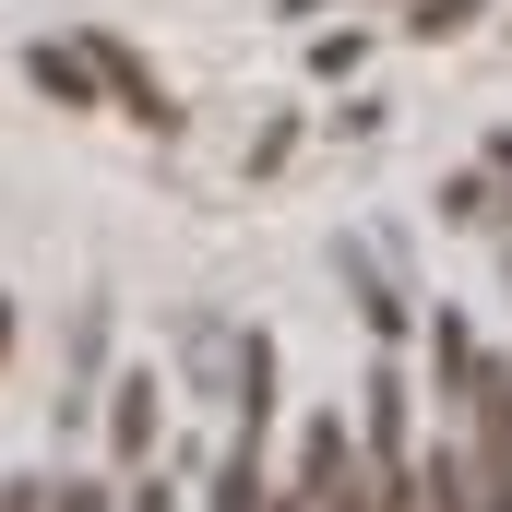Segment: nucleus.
<instances>
[{
    "label": "nucleus",
    "mask_w": 512,
    "mask_h": 512,
    "mask_svg": "<svg viewBox=\"0 0 512 512\" xmlns=\"http://www.w3.org/2000/svg\"><path fill=\"white\" fill-rule=\"evenodd\" d=\"M24 84H36L48 108H96V72H84V48H60V36L24 48Z\"/></svg>",
    "instance_id": "nucleus-5"
},
{
    "label": "nucleus",
    "mask_w": 512,
    "mask_h": 512,
    "mask_svg": "<svg viewBox=\"0 0 512 512\" xmlns=\"http://www.w3.org/2000/svg\"><path fill=\"white\" fill-rule=\"evenodd\" d=\"M36 512H108V489H96V477H60V489H48Z\"/></svg>",
    "instance_id": "nucleus-11"
},
{
    "label": "nucleus",
    "mask_w": 512,
    "mask_h": 512,
    "mask_svg": "<svg viewBox=\"0 0 512 512\" xmlns=\"http://www.w3.org/2000/svg\"><path fill=\"white\" fill-rule=\"evenodd\" d=\"M155 429H167V382H155V370H120V382H108V453H120L131 477L155 465Z\"/></svg>",
    "instance_id": "nucleus-2"
},
{
    "label": "nucleus",
    "mask_w": 512,
    "mask_h": 512,
    "mask_svg": "<svg viewBox=\"0 0 512 512\" xmlns=\"http://www.w3.org/2000/svg\"><path fill=\"white\" fill-rule=\"evenodd\" d=\"M477 322L465 310H429V370H441V417H465V382H477Z\"/></svg>",
    "instance_id": "nucleus-4"
},
{
    "label": "nucleus",
    "mask_w": 512,
    "mask_h": 512,
    "mask_svg": "<svg viewBox=\"0 0 512 512\" xmlns=\"http://www.w3.org/2000/svg\"><path fill=\"white\" fill-rule=\"evenodd\" d=\"M322 12H334V0H286V24H322Z\"/></svg>",
    "instance_id": "nucleus-12"
},
{
    "label": "nucleus",
    "mask_w": 512,
    "mask_h": 512,
    "mask_svg": "<svg viewBox=\"0 0 512 512\" xmlns=\"http://www.w3.org/2000/svg\"><path fill=\"white\" fill-rule=\"evenodd\" d=\"M286 155H298V120H262V131H251V179H274Z\"/></svg>",
    "instance_id": "nucleus-10"
},
{
    "label": "nucleus",
    "mask_w": 512,
    "mask_h": 512,
    "mask_svg": "<svg viewBox=\"0 0 512 512\" xmlns=\"http://www.w3.org/2000/svg\"><path fill=\"white\" fill-rule=\"evenodd\" d=\"M346 286H358V322H370V334H405V322H417V310H405V274H393L382 239H346Z\"/></svg>",
    "instance_id": "nucleus-3"
},
{
    "label": "nucleus",
    "mask_w": 512,
    "mask_h": 512,
    "mask_svg": "<svg viewBox=\"0 0 512 512\" xmlns=\"http://www.w3.org/2000/svg\"><path fill=\"white\" fill-rule=\"evenodd\" d=\"M465 24H489V0H405V36H465Z\"/></svg>",
    "instance_id": "nucleus-7"
},
{
    "label": "nucleus",
    "mask_w": 512,
    "mask_h": 512,
    "mask_svg": "<svg viewBox=\"0 0 512 512\" xmlns=\"http://www.w3.org/2000/svg\"><path fill=\"white\" fill-rule=\"evenodd\" d=\"M72 48H84V72H96V108H131L143 131H179V96L155 84L143 48H120V36H72Z\"/></svg>",
    "instance_id": "nucleus-1"
},
{
    "label": "nucleus",
    "mask_w": 512,
    "mask_h": 512,
    "mask_svg": "<svg viewBox=\"0 0 512 512\" xmlns=\"http://www.w3.org/2000/svg\"><path fill=\"white\" fill-rule=\"evenodd\" d=\"M274 501V465H262L251 441H227V453H215V512H262Z\"/></svg>",
    "instance_id": "nucleus-6"
},
{
    "label": "nucleus",
    "mask_w": 512,
    "mask_h": 512,
    "mask_svg": "<svg viewBox=\"0 0 512 512\" xmlns=\"http://www.w3.org/2000/svg\"><path fill=\"white\" fill-rule=\"evenodd\" d=\"M262 512H310V501H298V489H274V501H262Z\"/></svg>",
    "instance_id": "nucleus-14"
},
{
    "label": "nucleus",
    "mask_w": 512,
    "mask_h": 512,
    "mask_svg": "<svg viewBox=\"0 0 512 512\" xmlns=\"http://www.w3.org/2000/svg\"><path fill=\"white\" fill-rule=\"evenodd\" d=\"M358 60H370V36H358V24H322V36H310V72H322V84H346Z\"/></svg>",
    "instance_id": "nucleus-8"
},
{
    "label": "nucleus",
    "mask_w": 512,
    "mask_h": 512,
    "mask_svg": "<svg viewBox=\"0 0 512 512\" xmlns=\"http://www.w3.org/2000/svg\"><path fill=\"white\" fill-rule=\"evenodd\" d=\"M441 215H453V227H489V215H501V191H489V167H465V179H441Z\"/></svg>",
    "instance_id": "nucleus-9"
},
{
    "label": "nucleus",
    "mask_w": 512,
    "mask_h": 512,
    "mask_svg": "<svg viewBox=\"0 0 512 512\" xmlns=\"http://www.w3.org/2000/svg\"><path fill=\"white\" fill-rule=\"evenodd\" d=\"M0 370H12V298H0Z\"/></svg>",
    "instance_id": "nucleus-13"
}]
</instances>
